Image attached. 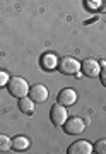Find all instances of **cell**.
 I'll return each instance as SVG.
<instances>
[{"label": "cell", "instance_id": "cell-1", "mask_svg": "<svg viewBox=\"0 0 106 154\" xmlns=\"http://www.w3.org/2000/svg\"><path fill=\"white\" fill-rule=\"evenodd\" d=\"M7 88H9V93L12 96H16V98H24V96L29 94V84L23 77H12V79H9Z\"/></svg>", "mask_w": 106, "mask_h": 154}, {"label": "cell", "instance_id": "cell-2", "mask_svg": "<svg viewBox=\"0 0 106 154\" xmlns=\"http://www.w3.org/2000/svg\"><path fill=\"white\" fill-rule=\"evenodd\" d=\"M58 70L63 75H75L77 72H80V62L75 60L74 57H63L58 60Z\"/></svg>", "mask_w": 106, "mask_h": 154}, {"label": "cell", "instance_id": "cell-3", "mask_svg": "<svg viewBox=\"0 0 106 154\" xmlns=\"http://www.w3.org/2000/svg\"><path fill=\"white\" fill-rule=\"evenodd\" d=\"M67 106L60 105V103H56V105L51 106L50 110V118H51V123L56 127H63V123L67 122Z\"/></svg>", "mask_w": 106, "mask_h": 154}, {"label": "cell", "instance_id": "cell-4", "mask_svg": "<svg viewBox=\"0 0 106 154\" xmlns=\"http://www.w3.org/2000/svg\"><path fill=\"white\" fill-rule=\"evenodd\" d=\"M80 72H82L86 77H91V79H94V77L99 75L101 72V63L94 58H86V60L80 63Z\"/></svg>", "mask_w": 106, "mask_h": 154}, {"label": "cell", "instance_id": "cell-5", "mask_svg": "<svg viewBox=\"0 0 106 154\" xmlns=\"http://www.w3.org/2000/svg\"><path fill=\"white\" fill-rule=\"evenodd\" d=\"M84 128H86V123H84V120H80L79 116L67 118V122L63 123V130H65V134H68V135H79V134L84 132Z\"/></svg>", "mask_w": 106, "mask_h": 154}, {"label": "cell", "instance_id": "cell-6", "mask_svg": "<svg viewBox=\"0 0 106 154\" xmlns=\"http://www.w3.org/2000/svg\"><path fill=\"white\" fill-rule=\"evenodd\" d=\"M28 96L33 99L34 103H45L50 94H48L46 86H43V84H34V86L29 88V94H28Z\"/></svg>", "mask_w": 106, "mask_h": 154}, {"label": "cell", "instance_id": "cell-7", "mask_svg": "<svg viewBox=\"0 0 106 154\" xmlns=\"http://www.w3.org/2000/svg\"><path fill=\"white\" fill-rule=\"evenodd\" d=\"M91 152H94V146L87 140H75L68 147V154H91Z\"/></svg>", "mask_w": 106, "mask_h": 154}, {"label": "cell", "instance_id": "cell-8", "mask_svg": "<svg viewBox=\"0 0 106 154\" xmlns=\"http://www.w3.org/2000/svg\"><path fill=\"white\" fill-rule=\"evenodd\" d=\"M75 101H77V93L70 88L62 89L60 94H58V103L63 106H72Z\"/></svg>", "mask_w": 106, "mask_h": 154}, {"label": "cell", "instance_id": "cell-9", "mask_svg": "<svg viewBox=\"0 0 106 154\" xmlns=\"http://www.w3.org/2000/svg\"><path fill=\"white\" fill-rule=\"evenodd\" d=\"M39 63H41V67L45 70H55L56 67H58V58H56L55 53H45V55L41 57Z\"/></svg>", "mask_w": 106, "mask_h": 154}, {"label": "cell", "instance_id": "cell-10", "mask_svg": "<svg viewBox=\"0 0 106 154\" xmlns=\"http://www.w3.org/2000/svg\"><path fill=\"white\" fill-rule=\"evenodd\" d=\"M19 110L23 111V113H28L31 115L34 111V101L29 96H24V98H19Z\"/></svg>", "mask_w": 106, "mask_h": 154}, {"label": "cell", "instance_id": "cell-11", "mask_svg": "<svg viewBox=\"0 0 106 154\" xmlns=\"http://www.w3.org/2000/svg\"><path fill=\"white\" fill-rule=\"evenodd\" d=\"M29 147V139L24 135H17L12 139V149L14 151H26Z\"/></svg>", "mask_w": 106, "mask_h": 154}, {"label": "cell", "instance_id": "cell-12", "mask_svg": "<svg viewBox=\"0 0 106 154\" xmlns=\"http://www.w3.org/2000/svg\"><path fill=\"white\" fill-rule=\"evenodd\" d=\"M9 149H12V140L9 135L0 134V152H7Z\"/></svg>", "mask_w": 106, "mask_h": 154}, {"label": "cell", "instance_id": "cell-13", "mask_svg": "<svg viewBox=\"0 0 106 154\" xmlns=\"http://www.w3.org/2000/svg\"><path fill=\"white\" fill-rule=\"evenodd\" d=\"M94 152L106 154V139H99V140L94 144Z\"/></svg>", "mask_w": 106, "mask_h": 154}, {"label": "cell", "instance_id": "cell-14", "mask_svg": "<svg viewBox=\"0 0 106 154\" xmlns=\"http://www.w3.org/2000/svg\"><path fill=\"white\" fill-rule=\"evenodd\" d=\"M9 74H7L5 70H0V88H4V86H7V82H9Z\"/></svg>", "mask_w": 106, "mask_h": 154}, {"label": "cell", "instance_id": "cell-15", "mask_svg": "<svg viewBox=\"0 0 106 154\" xmlns=\"http://www.w3.org/2000/svg\"><path fill=\"white\" fill-rule=\"evenodd\" d=\"M99 79H101V84L106 88V67H101V72H99Z\"/></svg>", "mask_w": 106, "mask_h": 154}, {"label": "cell", "instance_id": "cell-16", "mask_svg": "<svg viewBox=\"0 0 106 154\" xmlns=\"http://www.w3.org/2000/svg\"><path fill=\"white\" fill-rule=\"evenodd\" d=\"M101 11L106 12V0H101Z\"/></svg>", "mask_w": 106, "mask_h": 154}]
</instances>
